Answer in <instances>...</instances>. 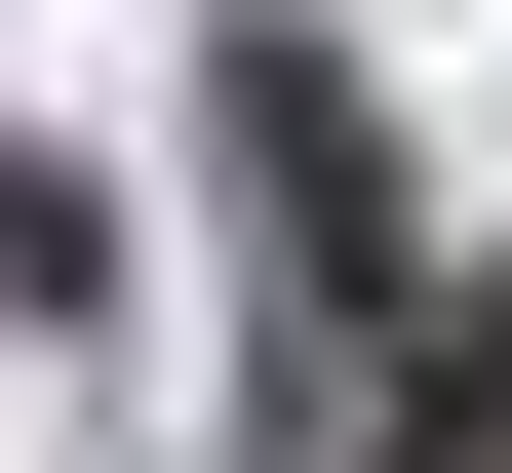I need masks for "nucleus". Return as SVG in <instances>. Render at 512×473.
Returning <instances> with one entry per match:
<instances>
[{
  "label": "nucleus",
  "mask_w": 512,
  "mask_h": 473,
  "mask_svg": "<svg viewBox=\"0 0 512 473\" xmlns=\"http://www.w3.org/2000/svg\"><path fill=\"white\" fill-rule=\"evenodd\" d=\"M394 473H512V395H434V434H394Z\"/></svg>",
  "instance_id": "obj_1"
}]
</instances>
